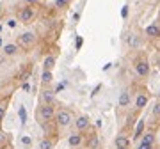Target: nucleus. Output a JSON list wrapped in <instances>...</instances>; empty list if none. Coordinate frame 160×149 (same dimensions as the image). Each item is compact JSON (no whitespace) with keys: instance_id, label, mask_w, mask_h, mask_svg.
<instances>
[{"instance_id":"obj_11","label":"nucleus","mask_w":160,"mask_h":149,"mask_svg":"<svg viewBox=\"0 0 160 149\" xmlns=\"http://www.w3.org/2000/svg\"><path fill=\"white\" fill-rule=\"evenodd\" d=\"M130 144H132V138L128 137V133H126V132H121V133L116 135L114 147H130Z\"/></svg>"},{"instance_id":"obj_5","label":"nucleus","mask_w":160,"mask_h":149,"mask_svg":"<svg viewBox=\"0 0 160 149\" xmlns=\"http://www.w3.org/2000/svg\"><path fill=\"white\" fill-rule=\"evenodd\" d=\"M38 18V9L36 6H30V4H25L18 9V22L23 23V25H30V23L36 22Z\"/></svg>"},{"instance_id":"obj_24","label":"nucleus","mask_w":160,"mask_h":149,"mask_svg":"<svg viewBox=\"0 0 160 149\" xmlns=\"http://www.w3.org/2000/svg\"><path fill=\"white\" fill-rule=\"evenodd\" d=\"M6 114H7V103L4 101V103H0V123L6 119Z\"/></svg>"},{"instance_id":"obj_23","label":"nucleus","mask_w":160,"mask_h":149,"mask_svg":"<svg viewBox=\"0 0 160 149\" xmlns=\"http://www.w3.org/2000/svg\"><path fill=\"white\" fill-rule=\"evenodd\" d=\"M157 146L153 144H148V142H142V140H137V149H155Z\"/></svg>"},{"instance_id":"obj_12","label":"nucleus","mask_w":160,"mask_h":149,"mask_svg":"<svg viewBox=\"0 0 160 149\" xmlns=\"http://www.w3.org/2000/svg\"><path fill=\"white\" fill-rule=\"evenodd\" d=\"M2 53L6 55V57H14L20 53V46L16 43H7V45L2 46Z\"/></svg>"},{"instance_id":"obj_18","label":"nucleus","mask_w":160,"mask_h":149,"mask_svg":"<svg viewBox=\"0 0 160 149\" xmlns=\"http://www.w3.org/2000/svg\"><path fill=\"white\" fill-rule=\"evenodd\" d=\"M9 140H11L9 133L4 132V130L0 128V147H6V146H9Z\"/></svg>"},{"instance_id":"obj_16","label":"nucleus","mask_w":160,"mask_h":149,"mask_svg":"<svg viewBox=\"0 0 160 149\" xmlns=\"http://www.w3.org/2000/svg\"><path fill=\"white\" fill-rule=\"evenodd\" d=\"M39 149H53L55 147V140L50 137H45V138H41L39 140V146H38Z\"/></svg>"},{"instance_id":"obj_21","label":"nucleus","mask_w":160,"mask_h":149,"mask_svg":"<svg viewBox=\"0 0 160 149\" xmlns=\"http://www.w3.org/2000/svg\"><path fill=\"white\" fill-rule=\"evenodd\" d=\"M69 4H71V0H55L53 2V6L57 7V9H68Z\"/></svg>"},{"instance_id":"obj_7","label":"nucleus","mask_w":160,"mask_h":149,"mask_svg":"<svg viewBox=\"0 0 160 149\" xmlns=\"http://www.w3.org/2000/svg\"><path fill=\"white\" fill-rule=\"evenodd\" d=\"M36 43H38V36H36V32H30V30L20 34L18 36V39H16V45L20 46V48H23V50H30V48H34Z\"/></svg>"},{"instance_id":"obj_19","label":"nucleus","mask_w":160,"mask_h":149,"mask_svg":"<svg viewBox=\"0 0 160 149\" xmlns=\"http://www.w3.org/2000/svg\"><path fill=\"white\" fill-rule=\"evenodd\" d=\"M151 119L160 123V101L157 99V103L153 105V110H151Z\"/></svg>"},{"instance_id":"obj_22","label":"nucleus","mask_w":160,"mask_h":149,"mask_svg":"<svg viewBox=\"0 0 160 149\" xmlns=\"http://www.w3.org/2000/svg\"><path fill=\"white\" fill-rule=\"evenodd\" d=\"M128 45H130V48H135V46L139 45V36L137 34H132L130 37H128Z\"/></svg>"},{"instance_id":"obj_30","label":"nucleus","mask_w":160,"mask_h":149,"mask_svg":"<svg viewBox=\"0 0 160 149\" xmlns=\"http://www.w3.org/2000/svg\"><path fill=\"white\" fill-rule=\"evenodd\" d=\"M0 149H9V147H7V146H6V147H0Z\"/></svg>"},{"instance_id":"obj_4","label":"nucleus","mask_w":160,"mask_h":149,"mask_svg":"<svg viewBox=\"0 0 160 149\" xmlns=\"http://www.w3.org/2000/svg\"><path fill=\"white\" fill-rule=\"evenodd\" d=\"M73 119H75L73 112H71L69 108H66V107L55 110V115H53V123H55V126H57L59 130L69 128L71 124H73Z\"/></svg>"},{"instance_id":"obj_14","label":"nucleus","mask_w":160,"mask_h":149,"mask_svg":"<svg viewBox=\"0 0 160 149\" xmlns=\"http://www.w3.org/2000/svg\"><path fill=\"white\" fill-rule=\"evenodd\" d=\"M55 62H57L55 55H46V57L43 59V69H45V71H53Z\"/></svg>"},{"instance_id":"obj_29","label":"nucleus","mask_w":160,"mask_h":149,"mask_svg":"<svg viewBox=\"0 0 160 149\" xmlns=\"http://www.w3.org/2000/svg\"><path fill=\"white\" fill-rule=\"evenodd\" d=\"M157 99H158V101H160V94H158V96H157Z\"/></svg>"},{"instance_id":"obj_27","label":"nucleus","mask_w":160,"mask_h":149,"mask_svg":"<svg viewBox=\"0 0 160 149\" xmlns=\"http://www.w3.org/2000/svg\"><path fill=\"white\" fill-rule=\"evenodd\" d=\"M2 14H4V4L0 2V16H2Z\"/></svg>"},{"instance_id":"obj_8","label":"nucleus","mask_w":160,"mask_h":149,"mask_svg":"<svg viewBox=\"0 0 160 149\" xmlns=\"http://www.w3.org/2000/svg\"><path fill=\"white\" fill-rule=\"evenodd\" d=\"M73 124H75V128H77V132L87 133L89 130H91V117L86 115V114H80L73 119Z\"/></svg>"},{"instance_id":"obj_1","label":"nucleus","mask_w":160,"mask_h":149,"mask_svg":"<svg viewBox=\"0 0 160 149\" xmlns=\"http://www.w3.org/2000/svg\"><path fill=\"white\" fill-rule=\"evenodd\" d=\"M132 66H133V71L141 80H148L149 74H151V60L148 59L146 53H139L137 57L132 60Z\"/></svg>"},{"instance_id":"obj_17","label":"nucleus","mask_w":160,"mask_h":149,"mask_svg":"<svg viewBox=\"0 0 160 149\" xmlns=\"http://www.w3.org/2000/svg\"><path fill=\"white\" fill-rule=\"evenodd\" d=\"M144 128H146V121L141 119L139 124H137V128H135V132H133V138H132V140H139V137H141L142 132H144Z\"/></svg>"},{"instance_id":"obj_13","label":"nucleus","mask_w":160,"mask_h":149,"mask_svg":"<svg viewBox=\"0 0 160 149\" xmlns=\"http://www.w3.org/2000/svg\"><path fill=\"white\" fill-rule=\"evenodd\" d=\"M157 138H158L157 132H155V130H148V132H144V135H141V137H139V140H142V142H148V144H153V146H157Z\"/></svg>"},{"instance_id":"obj_6","label":"nucleus","mask_w":160,"mask_h":149,"mask_svg":"<svg viewBox=\"0 0 160 149\" xmlns=\"http://www.w3.org/2000/svg\"><path fill=\"white\" fill-rule=\"evenodd\" d=\"M133 94H135L133 87H125V89H121L119 96H118V110H119V112H123V110L132 107V103H133Z\"/></svg>"},{"instance_id":"obj_15","label":"nucleus","mask_w":160,"mask_h":149,"mask_svg":"<svg viewBox=\"0 0 160 149\" xmlns=\"http://www.w3.org/2000/svg\"><path fill=\"white\" fill-rule=\"evenodd\" d=\"M41 103H55V96H53V91L50 89H45V91L41 92Z\"/></svg>"},{"instance_id":"obj_2","label":"nucleus","mask_w":160,"mask_h":149,"mask_svg":"<svg viewBox=\"0 0 160 149\" xmlns=\"http://www.w3.org/2000/svg\"><path fill=\"white\" fill-rule=\"evenodd\" d=\"M53 115H55V107L52 103H39V107L36 108V121L43 128L53 123Z\"/></svg>"},{"instance_id":"obj_26","label":"nucleus","mask_w":160,"mask_h":149,"mask_svg":"<svg viewBox=\"0 0 160 149\" xmlns=\"http://www.w3.org/2000/svg\"><path fill=\"white\" fill-rule=\"evenodd\" d=\"M41 0H25V4H30V6H38Z\"/></svg>"},{"instance_id":"obj_25","label":"nucleus","mask_w":160,"mask_h":149,"mask_svg":"<svg viewBox=\"0 0 160 149\" xmlns=\"http://www.w3.org/2000/svg\"><path fill=\"white\" fill-rule=\"evenodd\" d=\"M151 66H155V68L160 71V50L158 52H155V55H153V62H151Z\"/></svg>"},{"instance_id":"obj_10","label":"nucleus","mask_w":160,"mask_h":149,"mask_svg":"<svg viewBox=\"0 0 160 149\" xmlns=\"http://www.w3.org/2000/svg\"><path fill=\"white\" fill-rule=\"evenodd\" d=\"M144 37H146V39H149V41L158 39V37H160V23L158 22L149 23L148 27L144 29Z\"/></svg>"},{"instance_id":"obj_28","label":"nucleus","mask_w":160,"mask_h":149,"mask_svg":"<svg viewBox=\"0 0 160 149\" xmlns=\"http://www.w3.org/2000/svg\"><path fill=\"white\" fill-rule=\"evenodd\" d=\"M114 149H130V147H114Z\"/></svg>"},{"instance_id":"obj_20","label":"nucleus","mask_w":160,"mask_h":149,"mask_svg":"<svg viewBox=\"0 0 160 149\" xmlns=\"http://www.w3.org/2000/svg\"><path fill=\"white\" fill-rule=\"evenodd\" d=\"M52 80H53L52 71H45V69H43V73H41V82H43V84H50Z\"/></svg>"},{"instance_id":"obj_9","label":"nucleus","mask_w":160,"mask_h":149,"mask_svg":"<svg viewBox=\"0 0 160 149\" xmlns=\"http://www.w3.org/2000/svg\"><path fill=\"white\" fill-rule=\"evenodd\" d=\"M68 146L69 149H80L82 146H86V135L80 132H75L68 137Z\"/></svg>"},{"instance_id":"obj_3","label":"nucleus","mask_w":160,"mask_h":149,"mask_svg":"<svg viewBox=\"0 0 160 149\" xmlns=\"http://www.w3.org/2000/svg\"><path fill=\"white\" fill-rule=\"evenodd\" d=\"M149 98H151V92H149L146 87H137V89H135V94H133V103H132L135 114H141V112L148 107Z\"/></svg>"}]
</instances>
